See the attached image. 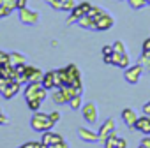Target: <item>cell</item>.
Listing matches in <instances>:
<instances>
[{
  "label": "cell",
  "mask_w": 150,
  "mask_h": 148,
  "mask_svg": "<svg viewBox=\"0 0 150 148\" xmlns=\"http://www.w3.org/2000/svg\"><path fill=\"white\" fill-rule=\"evenodd\" d=\"M143 51H150V37H146L143 41Z\"/></svg>",
  "instance_id": "cell-39"
},
{
  "label": "cell",
  "mask_w": 150,
  "mask_h": 148,
  "mask_svg": "<svg viewBox=\"0 0 150 148\" xmlns=\"http://www.w3.org/2000/svg\"><path fill=\"white\" fill-rule=\"evenodd\" d=\"M50 118H51V120L57 123V122L60 120V113H58V111H51V113H50Z\"/></svg>",
  "instance_id": "cell-37"
},
{
  "label": "cell",
  "mask_w": 150,
  "mask_h": 148,
  "mask_svg": "<svg viewBox=\"0 0 150 148\" xmlns=\"http://www.w3.org/2000/svg\"><path fill=\"white\" fill-rule=\"evenodd\" d=\"M103 13H104V9H103V7H97V6H92V9H90V11L87 13V16H90V18L94 20V23H96V20H97V18H99V16H101Z\"/></svg>",
  "instance_id": "cell-20"
},
{
  "label": "cell",
  "mask_w": 150,
  "mask_h": 148,
  "mask_svg": "<svg viewBox=\"0 0 150 148\" xmlns=\"http://www.w3.org/2000/svg\"><path fill=\"white\" fill-rule=\"evenodd\" d=\"M27 4H28V0H16V9L20 11L23 7H27Z\"/></svg>",
  "instance_id": "cell-36"
},
{
  "label": "cell",
  "mask_w": 150,
  "mask_h": 148,
  "mask_svg": "<svg viewBox=\"0 0 150 148\" xmlns=\"http://www.w3.org/2000/svg\"><path fill=\"white\" fill-rule=\"evenodd\" d=\"M138 148H150V136H145L141 141H139V146Z\"/></svg>",
  "instance_id": "cell-30"
},
{
  "label": "cell",
  "mask_w": 150,
  "mask_h": 148,
  "mask_svg": "<svg viewBox=\"0 0 150 148\" xmlns=\"http://www.w3.org/2000/svg\"><path fill=\"white\" fill-rule=\"evenodd\" d=\"M11 14V11H7L6 7H2V6H0V18H7Z\"/></svg>",
  "instance_id": "cell-38"
},
{
  "label": "cell",
  "mask_w": 150,
  "mask_h": 148,
  "mask_svg": "<svg viewBox=\"0 0 150 148\" xmlns=\"http://www.w3.org/2000/svg\"><path fill=\"white\" fill-rule=\"evenodd\" d=\"M11 81H13V80H9V78H4V76H0V92H2V90H4V88L9 85V83H11Z\"/></svg>",
  "instance_id": "cell-31"
},
{
  "label": "cell",
  "mask_w": 150,
  "mask_h": 148,
  "mask_svg": "<svg viewBox=\"0 0 150 148\" xmlns=\"http://www.w3.org/2000/svg\"><path fill=\"white\" fill-rule=\"evenodd\" d=\"M127 2H129V6H131L134 11H139V9H143V7L148 6L146 0H127Z\"/></svg>",
  "instance_id": "cell-23"
},
{
  "label": "cell",
  "mask_w": 150,
  "mask_h": 148,
  "mask_svg": "<svg viewBox=\"0 0 150 148\" xmlns=\"http://www.w3.org/2000/svg\"><path fill=\"white\" fill-rule=\"evenodd\" d=\"M117 139H118L117 132H111V134L106 137V141L103 143V144H104V148H115V143H117Z\"/></svg>",
  "instance_id": "cell-22"
},
{
  "label": "cell",
  "mask_w": 150,
  "mask_h": 148,
  "mask_svg": "<svg viewBox=\"0 0 150 148\" xmlns=\"http://www.w3.org/2000/svg\"><path fill=\"white\" fill-rule=\"evenodd\" d=\"M124 70H125V72H124L125 81H127L129 85H136V83L139 81V78H141V74H143V65H139V63L129 65V67L124 69Z\"/></svg>",
  "instance_id": "cell-3"
},
{
  "label": "cell",
  "mask_w": 150,
  "mask_h": 148,
  "mask_svg": "<svg viewBox=\"0 0 150 148\" xmlns=\"http://www.w3.org/2000/svg\"><path fill=\"white\" fill-rule=\"evenodd\" d=\"M42 87L46 88V90H51V88H55V70H48V72H44V76H42Z\"/></svg>",
  "instance_id": "cell-16"
},
{
  "label": "cell",
  "mask_w": 150,
  "mask_h": 148,
  "mask_svg": "<svg viewBox=\"0 0 150 148\" xmlns=\"http://www.w3.org/2000/svg\"><path fill=\"white\" fill-rule=\"evenodd\" d=\"M41 104H42V101H39V99H28V101H27L28 109H30V111H34V113L41 109Z\"/></svg>",
  "instance_id": "cell-21"
},
{
  "label": "cell",
  "mask_w": 150,
  "mask_h": 148,
  "mask_svg": "<svg viewBox=\"0 0 150 148\" xmlns=\"http://www.w3.org/2000/svg\"><path fill=\"white\" fill-rule=\"evenodd\" d=\"M138 63L143 65V67H148V69H150V51H143L141 56H139V60H138Z\"/></svg>",
  "instance_id": "cell-24"
},
{
  "label": "cell",
  "mask_w": 150,
  "mask_h": 148,
  "mask_svg": "<svg viewBox=\"0 0 150 148\" xmlns=\"http://www.w3.org/2000/svg\"><path fill=\"white\" fill-rule=\"evenodd\" d=\"M113 51H117V53H127V48H125L124 41H115L113 42Z\"/></svg>",
  "instance_id": "cell-26"
},
{
  "label": "cell",
  "mask_w": 150,
  "mask_h": 148,
  "mask_svg": "<svg viewBox=\"0 0 150 148\" xmlns=\"http://www.w3.org/2000/svg\"><path fill=\"white\" fill-rule=\"evenodd\" d=\"M21 90V83H18V81H11L2 92H0V94H2V97L4 99H13L14 95H18V92Z\"/></svg>",
  "instance_id": "cell-12"
},
{
  "label": "cell",
  "mask_w": 150,
  "mask_h": 148,
  "mask_svg": "<svg viewBox=\"0 0 150 148\" xmlns=\"http://www.w3.org/2000/svg\"><path fill=\"white\" fill-rule=\"evenodd\" d=\"M111 65L120 67V69H127L131 65L129 53H117V51H113V55H111Z\"/></svg>",
  "instance_id": "cell-8"
},
{
  "label": "cell",
  "mask_w": 150,
  "mask_h": 148,
  "mask_svg": "<svg viewBox=\"0 0 150 148\" xmlns=\"http://www.w3.org/2000/svg\"><path fill=\"white\" fill-rule=\"evenodd\" d=\"M76 25L80 27V28H83V30H96V27H94V20L90 18V16H81L78 21H76Z\"/></svg>",
  "instance_id": "cell-17"
},
{
  "label": "cell",
  "mask_w": 150,
  "mask_h": 148,
  "mask_svg": "<svg viewBox=\"0 0 150 148\" xmlns=\"http://www.w3.org/2000/svg\"><path fill=\"white\" fill-rule=\"evenodd\" d=\"M7 62H9V53H6V51L0 49V65H2V63H7Z\"/></svg>",
  "instance_id": "cell-32"
},
{
  "label": "cell",
  "mask_w": 150,
  "mask_h": 148,
  "mask_svg": "<svg viewBox=\"0 0 150 148\" xmlns=\"http://www.w3.org/2000/svg\"><path fill=\"white\" fill-rule=\"evenodd\" d=\"M0 115H4V113H2V108H0Z\"/></svg>",
  "instance_id": "cell-42"
},
{
  "label": "cell",
  "mask_w": 150,
  "mask_h": 148,
  "mask_svg": "<svg viewBox=\"0 0 150 148\" xmlns=\"http://www.w3.org/2000/svg\"><path fill=\"white\" fill-rule=\"evenodd\" d=\"M44 2H46L51 9H55V11H64V7H62V2H60V0H44Z\"/></svg>",
  "instance_id": "cell-27"
},
{
  "label": "cell",
  "mask_w": 150,
  "mask_h": 148,
  "mask_svg": "<svg viewBox=\"0 0 150 148\" xmlns=\"http://www.w3.org/2000/svg\"><path fill=\"white\" fill-rule=\"evenodd\" d=\"M113 25H115V18H113L108 11H104V13H103V14L96 20V23H94V27H96V30H97V32L110 30Z\"/></svg>",
  "instance_id": "cell-5"
},
{
  "label": "cell",
  "mask_w": 150,
  "mask_h": 148,
  "mask_svg": "<svg viewBox=\"0 0 150 148\" xmlns=\"http://www.w3.org/2000/svg\"><path fill=\"white\" fill-rule=\"evenodd\" d=\"M113 55V44H104L103 46V56H111Z\"/></svg>",
  "instance_id": "cell-29"
},
{
  "label": "cell",
  "mask_w": 150,
  "mask_h": 148,
  "mask_svg": "<svg viewBox=\"0 0 150 148\" xmlns=\"http://www.w3.org/2000/svg\"><path fill=\"white\" fill-rule=\"evenodd\" d=\"M78 6H80V7H81L83 11H85V14H87V13H88V11L92 9V4H90V2H80Z\"/></svg>",
  "instance_id": "cell-35"
},
{
  "label": "cell",
  "mask_w": 150,
  "mask_h": 148,
  "mask_svg": "<svg viewBox=\"0 0 150 148\" xmlns=\"http://www.w3.org/2000/svg\"><path fill=\"white\" fill-rule=\"evenodd\" d=\"M78 136H80V139L85 141V143H94V141L99 139L97 132H96L94 129H87V127H80V129H78Z\"/></svg>",
  "instance_id": "cell-10"
},
{
  "label": "cell",
  "mask_w": 150,
  "mask_h": 148,
  "mask_svg": "<svg viewBox=\"0 0 150 148\" xmlns=\"http://www.w3.org/2000/svg\"><path fill=\"white\" fill-rule=\"evenodd\" d=\"M48 148H69V144H67V141L64 139V141H60V143H55V144H50Z\"/></svg>",
  "instance_id": "cell-34"
},
{
  "label": "cell",
  "mask_w": 150,
  "mask_h": 148,
  "mask_svg": "<svg viewBox=\"0 0 150 148\" xmlns=\"http://www.w3.org/2000/svg\"><path fill=\"white\" fill-rule=\"evenodd\" d=\"M115 148H127V141L124 137H118L117 143H115Z\"/></svg>",
  "instance_id": "cell-33"
},
{
  "label": "cell",
  "mask_w": 150,
  "mask_h": 148,
  "mask_svg": "<svg viewBox=\"0 0 150 148\" xmlns=\"http://www.w3.org/2000/svg\"><path fill=\"white\" fill-rule=\"evenodd\" d=\"M4 123H7V116L6 115H0V125H4Z\"/></svg>",
  "instance_id": "cell-41"
},
{
  "label": "cell",
  "mask_w": 150,
  "mask_h": 148,
  "mask_svg": "<svg viewBox=\"0 0 150 148\" xmlns=\"http://www.w3.org/2000/svg\"><path fill=\"white\" fill-rule=\"evenodd\" d=\"M39 13L37 11H34V9H28V7H23V9H20V21L23 23V25H30V27H34V25H37L39 23Z\"/></svg>",
  "instance_id": "cell-4"
},
{
  "label": "cell",
  "mask_w": 150,
  "mask_h": 148,
  "mask_svg": "<svg viewBox=\"0 0 150 148\" xmlns=\"http://www.w3.org/2000/svg\"><path fill=\"white\" fill-rule=\"evenodd\" d=\"M120 115H122L124 123H125L129 129H132V130H134V125H136V120H138V113H136L132 108H124Z\"/></svg>",
  "instance_id": "cell-9"
},
{
  "label": "cell",
  "mask_w": 150,
  "mask_h": 148,
  "mask_svg": "<svg viewBox=\"0 0 150 148\" xmlns=\"http://www.w3.org/2000/svg\"><path fill=\"white\" fill-rule=\"evenodd\" d=\"M46 146H50V144H55V143H60V141H64V136L62 134H58V132H53V130H46V132H42V139H41Z\"/></svg>",
  "instance_id": "cell-13"
},
{
  "label": "cell",
  "mask_w": 150,
  "mask_h": 148,
  "mask_svg": "<svg viewBox=\"0 0 150 148\" xmlns=\"http://www.w3.org/2000/svg\"><path fill=\"white\" fill-rule=\"evenodd\" d=\"M81 16H85V11L76 4V7H74L72 11H69V16H67V20H65V23H67V25H74Z\"/></svg>",
  "instance_id": "cell-14"
},
{
  "label": "cell",
  "mask_w": 150,
  "mask_h": 148,
  "mask_svg": "<svg viewBox=\"0 0 150 148\" xmlns=\"http://www.w3.org/2000/svg\"><path fill=\"white\" fill-rule=\"evenodd\" d=\"M134 130H139V132H143L145 136H150V116H146V115L138 116L136 125H134Z\"/></svg>",
  "instance_id": "cell-11"
},
{
  "label": "cell",
  "mask_w": 150,
  "mask_h": 148,
  "mask_svg": "<svg viewBox=\"0 0 150 148\" xmlns=\"http://www.w3.org/2000/svg\"><path fill=\"white\" fill-rule=\"evenodd\" d=\"M81 115H83L85 122H88V123H96V122H97V106H96L94 102H87V104H83V108H81Z\"/></svg>",
  "instance_id": "cell-7"
},
{
  "label": "cell",
  "mask_w": 150,
  "mask_h": 148,
  "mask_svg": "<svg viewBox=\"0 0 150 148\" xmlns=\"http://www.w3.org/2000/svg\"><path fill=\"white\" fill-rule=\"evenodd\" d=\"M62 2V7H64V11H72L74 7H76V0H60Z\"/></svg>",
  "instance_id": "cell-25"
},
{
  "label": "cell",
  "mask_w": 150,
  "mask_h": 148,
  "mask_svg": "<svg viewBox=\"0 0 150 148\" xmlns=\"http://www.w3.org/2000/svg\"><path fill=\"white\" fill-rule=\"evenodd\" d=\"M115 129H117V122H115V118H108V120L101 125V129L97 130V136H99V139H97V141L104 143V141H106V137H108L111 132H115Z\"/></svg>",
  "instance_id": "cell-6"
},
{
  "label": "cell",
  "mask_w": 150,
  "mask_h": 148,
  "mask_svg": "<svg viewBox=\"0 0 150 148\" xmlns=\"http://www.w3.org/2000/svg\"><path fill=\"white\" fill-rule=\"evenodd\" d=\"M30 127L35 132H46V130H51L55 127V122L50 118V113L35 111L32 115V118H30Z\"/></svg>",
  "instance_id": "cell-1"
},
{
  "label": "cell",
  "mask_w": 150,
  "mask_h": 148,
  "mask_svg": "<svg viewBox=\"0 0 150 148\" xmlns=\"http://www.w3.org/2000/svg\"><path fill=\"white\" fill-rule=\"evenodd\" d=\"M51 101H53L55 104H65V102H67V99H65V95L62 94L60 88H55V92L51 94Z\"/></svg>",
  "instance_id": "cell-18"
},
{
  "label": "cell",
  "mask_w": 150,
  "mask_h": 148,
  "mask_svg": "<svg viewBox=\"0 0 150 148\" xmlns=\"http://www.w3.org/2000/svg\"><path fill=\"white\" fill-rule=\"evenodd\" d=\"M25 99H39V101H44L48 97V90L42 87V83H27L25 87Z\"/></svg>",
  "instance_id": "cell-2"
},
{
  "label": "cell",
  "mask_w": 150,
  "mask_h": 148,
  "mask_svg": "<svg viewBox=\"0 0 150 148\" xmlns=\"http://www.w3.org/2000/svg\"><path fill=\"white\" fill-rule=\"evenodd\" d=\"M146 4H148V6H150V0H146Z\"/></svg>",
  "instance_id": "cell-43"
},
{
  "label": "cell",
  "mask_w": 150,
  "mask_h": 148,
  "mask_svg": "<svg viewBox=\"0 0 150 148\" xmlns=\"http://www.w3.org/2000/svg\"><path fill=\"white\" fill-rule=\"evenodd\" d=\"M143 113H145V115H150V101L143 106Z\"/></svg>",
  "instance_id": "cell-40"
},
{
  "label": "cell",
  "mask_w": 150,
  "mask_h": 148,
  "mask_svg": "<svg viewBox=\"0 0 150 148\" xmlns=\"http://www.w3.org/2000/svg\"><path fill=\"white\" fill-rule=\"evenodd\" d=\"M2 7H6L7 11H14L16 9V0H2Z\"/></svg>",
  "instance_id": "cell-28"
},
{
  "label": "cell",
  "mask_w": 150,
  "mask_h": 148,
  "mask_svg": "<svg viewBox=\"0 0 150 148\" xmlns=\"http://www.w3.org/2000/svg\"><path fill=\"white\" fill-rule=\"evenodd\" d=\"M25 62H27V56H25L23 53H20V51H11V53H9V63H11L13 67L25 65Z\"/></svg>",
  "instance_id": "cell-15"
},
{
  "label": "cell",
  "mask_w": 150,
  "mask_h": 148,
  "mask_svg": "<svg viewBox=\"0 0 150 148\" xmlns=\"http://www.w3.org/2000/svg\"><path fill=\"white\" fill-rule=\"evenodd\" d=\"M67 104H69L74 111H78V109H81V108H83V99H81V95H74Z\"/></svg>",
  "instance_id": "cell-19"
}]
</instances>
